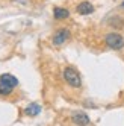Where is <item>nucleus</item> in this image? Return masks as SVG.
Returning <instances> with one entry per match:
<instances>
[{"label": "nucleus", "instance_id": "obj_1", "mask_svg": "<svg viewBox=\"0 0 124 126\" xmlns=\"http://www.w3.org/2000/svg\"><path fill=\"white\" fill-rule=\"evenodd\" d=\"M64 79L67 80L68 85H71L74 88H79L82 85V79H80V75L73 68V67H65L64 68Z\"/></svg>", "mask_w": 124, "mask_h": 126}, {"label": "nucleus", "instance_id": "obj_2", "mask_svg": "<svg viewBox=\"0 0 124 126\" xmlns=\"http://www.w3.org/2000/svg\"><path fill=\"white\" fill-rule=\"evenodd\" d=\"M104 41H106V44H108V47H111L113 50H120V49L124 47V38L121 37L120 33H117V32L108 33L104 37Z\"/></svg>", "mask_w": 124, "mask_h": 126}, {"label": "nucleus", "instance_id": "obj_3", "mask_svg": "<svg viewBox=\"0 0 124 126\" xmlns=\"http://www.w3.org/2000/svg\"><path fill=\"white\" fill-rule=\"evenodd\" d=\"M68 38H70V31L62 28V29L56 31V33L53 35V44H55V46H61V44H64Z\"/></svg>", "mask_w": 124, "mask_h": 126}, {"label": "nucleus", "instance_id": "obj_4", "mask_svg": "<svg viewBox=\"0 0 124 126\" xmlns=\"http://www.w3.org/2000/svg\"><path fill=\"white\" fill-rule=\"evenodd\" d=\"M71 120H73L76 125H79V126H86V125H89V117H88L83 111H76V112H73Z\"/></svg>", "mask_w": 124, "mask_h": 126}, {"label": "nucleus", "instance_id": "obj_5", "mask_svg": "<svg viewBox=\"0 0 124 126\" xmlns=\"http://www.w3.org/2000/svg\"><path fill=\"white\" fill-rule=\"evenodd\" d=\"M77 12L80 15H88V14H92L94 12V6L89 2H82L77 5Z\"/></svg>", "mask_w": 124, "mask_h": 126}, {"label": "nucleus", "instance_id": "obj_6", "mask_svg": "<svg viewBox=\"0 0 124 126\" xmlns=\"http://www.w3.org/2000/svg\"><path fill=\"white\" fill-rule=\"evenodd\" d=\"M0 82H3V84H6V85L15 88L17 85H18V79H17L15 76H12V75H9V73H5V75L0 76Z\"/></svg>", "mask_w": 124, "mask_h": 126}, {"label": "nucleus", "instance_id": "obj_7", "mask_svg": "<svg viewBox=\"0 0 124 126\" xmlns=\"http://www.w3.org/2000/svg\"><path fill=\"white\" fill-rule=\"evenodd\" d=\"M24 111H26V114H27V115L35 117V115H38L41 112V105H38V103H30V105L26 106Z\"/></svg>", "mask_w": 124, "mask_h": 126}, {"label": "nucleus", "instance_id": "obj_8", "mask_svg": "<svg viewBox=\"0 0 124 126\" xmlns=\"http://www.w3.org/2000/svg\"><path fill=\"white\" fill-rule=\"evenodd\" d=\"M53 15H55L56 20H64L70 15V11L65 9V8H55V9H53Z\"/></svg>", "mask_w": 124, "mask_h": 126}, {"label": "nucleus", "instance_id": "obj_9", "mask_svg": "<svg viewBox=\"0 0 124 126\" xmlns=\"http://www.w3.org/2000/svg\"><path fill=\"white\" fill-rule=\"evenodd\" d=\"M12 90H14L12 87L6 85V84H3V82H0V96H8V94H11Z\"/></svg>", "mask_w": 124, "mask_h": 126}, {"label": "nucleus", "instance_id": "obj_10", "mask_svg": "<svg viewBox=\"0 0 124 126\" xmlns=\"http://www.w3.org/2000/svg\"><path fill=\"white\" fill-rule=\"evenodd\" d=\"M123 6H124V2H123Z\"/></svg>", "mask_w": 124, "mask_h": 126}]
</instances>
